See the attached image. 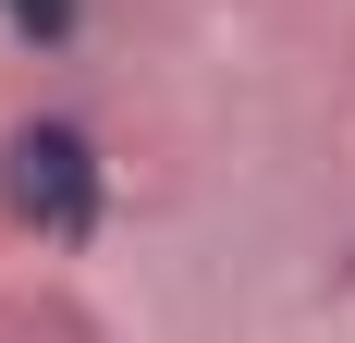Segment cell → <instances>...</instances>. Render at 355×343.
I'll list each match as a JSON object with an SVG mask.
<instances>
[{"label": "cell", "mask_w": 355, "mask_h": 343, "mask_svg": "<svg viewBox=\"0 0 355 343\" xmlns=\"http://www.w3.org/2000/svg\"><path fill=\"white\" fill-rule=\"evenodd\" d=\"M0 25H12V37H25V49H37V62H62V49H73V37H86V0H0Z\"/></svg>", "instance_id": "2"}, {"label": "cell", "mask_w": 355, "mask_h": 343, "mask_svg": "<svg viewBox=\"0 0 355 343\" xmlns=\"http://www.w3.org/2000/svg\"><path fill=\"white\" fill-rule=\"evenodd\" d=\"M0 208L25 221L37 245H98L110 233V147L73 123V110H25L0 135Z\"/></svg>", "instance_id": "1"}]
</instances>
